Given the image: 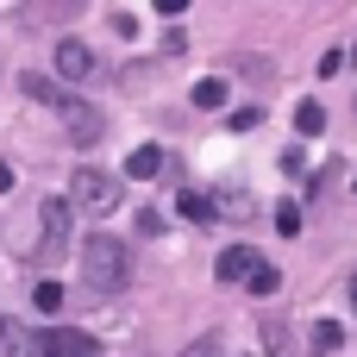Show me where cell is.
<instances>
[{"mask_svg": "<svg viewBox=\"0 0 357 357\" xmlns=\"http://www.w3.org/2000/svg\"><path fill=\"white\" fill-rule=\"evenodd\" d=\"M6 188H13V163H0V195H6Z\"/></svg>", "mask_w": 357, "mask_h": 357, "instance_id": "d6986e66", "label": "cell"}, {"mask_svg": "<svg viewBox=\"0 0 357 357\" xmlns=\"http://www.w3.org/2000/svg\"><path fill=\"white\" fill-rule=\"evenodd\" d=\"M264 270H270V264H264L251 245H226V251H220V264H213V276H220V282H232V289H251Z\"/></svg>", "mask_w": 357, "mask_h": 357, "instance_id": "277c9868", "label": "cell"}, {"mask_svg": "<svg viewBox=\"0 0 357 357\" xmlns=\"http://www.w3.org/2000/svg\"><path fill=\"white\" fill-rule=\"evenodd\" d=\"M31 357H100V339L69 333V326H50V333H38V351Z\"/></svg>", "mask_w": 357, "mask_h": 357, "instance_id": "5b68a950", "label": "cell"}, {"mask_svg": "<svg viewBox=\"0 0 357 357\" xmlns=\"http://www.w3.org/2000/svg\"><path fill=\"white\" fill-rule=\"evenodd\" d=\"M195 107H226V82H220V75L195 82Z\"/></svg>", "mask_w": 357, "mask_h": 357, "instance_id": "7c38bea8", "label": "cell"}, {"mask_svg": "<svg viewBox=\"0 0 357 357\" xmlns=\"http://www.w3.org/2000/svg\"><path fill=\"white\" fill-rule=\"evenodd\" d=\"M257 119H264V113H257V107H238V113H232V132H251V126H257Z\"/></svg>", "mask_w": 357, "mask_h": 357, "instance_id": "ac0fdd59", "label": "cell"}, {"mask_svg": "<svg viewBox=\"0 0 357 357\" xmlns=\"http://www.w3.org/2000/svg\"><path fill=\"white\" fill-rule=\"evenodd\" d=\"M339 339H345V333H339V326H333V320H320V326H314V357L339 351Z\"/></svg>", "mask_w": 357, "mask_h": 357, "instance_id": "5bb4252c", "label": "cell"}, {"mask_svg": "<svg viewBox=\"0 0 357 357\" xmlns=\"http://www.w3.org/2000/svg\"><path fill=\"white\" fill-rule=\"evenodd\" d=\"M295 132H301V138L326 132V107H320V100H301V107H295Z\"/></svg>", "mask_w": 357, "mask_h": 357, "instance_id": "30bf717a", "label": "cell"}, {"mask_svg": "<svg viewBox=\"0 0 357 357\" xmlns=\"http://www.w3.org/2000/svg\"><path fill=\"white\" fill-rule=\"evenodd\" d=\"M69 207L88 213V220L113 213V207H119V176H113V169H94V163L75 169V176H69Z\"/></svg>", "mask_w": 357, "mask_h": 357, "instance_id": "7a4b0ae2", "label": "cell"}, {"mask_svg": "<svg viewBox=\"0 0 357 357\" xmlns=\"http://www.w3.org/2000/svg\"><path fill=\"white\" fill-rule=\"evenodd\" d=\"M38 264H56L63 251H69V201H44L38 207Z\"/></svg>", "mask_w": 357, "mask_h": 357, "instance_id": "3957f363", "label": "cell"}, {"mask_svg": "<svg viewBox=\"0 0 357 357\" xmlns=\"http://www.w3.org/2000/svg\"><path fill=\"white\" fill-rule=\"evenodd\" d=\"M351 307H357V276H351Z\"/></svg>", "mask_w": 357, "mask_h": 357, "instance_id": "ffe728a7", "label": "cell"}, {"mask_svg": "<svg viewBox=\"0 0 357 357\" xmlns=\"http://www.w3.org/2000/svg\"><path fill=\"white\" fill-rule=\"evenodd\" d=\"M157 169H163V151H157V144H138V151L126 157V176H132V182H151Z\"/></svg>", "mask_w": 357, "mask_h": 357, "instance_id": "9c48e42d", "label": "cell"}, {"mask_svg": "<svg viewBox=\"0 0 357 357\" xmlns=\"http://www.w3.org/2000/svg\"><path fill=\"white\" fill-rule=\"evenodd\" d=\"M31 351H38V339H31L19 320H6V314H0V357H31Z\"/></svg>", "mask_w": 357, "mask_h": 357, "instance_id": "ba28073f", "label": "cell"}, {"mask_svg": "<svg viewBox=\"0 0 357 357\" xmlns=\"http://www.w3.org/2000/svg\"><path fill=\"white\" fill-rule=\"evenodd\" d=\"M182 357H226V345H220L213 333H201V339H188V345H182Z\"/></svg>", "mask_w": 357, "mask_h": 357, "instance_id": "9a60e30c", "label": "cell"}, {"mask_svg": "<svg viewBox=\"0 0 357 357\" xmlns=\"http://www.w3.org/2000/svg\"><path fill=\"white\" fill-rule=\"evenodd\" d=\"M276 232H282V238H295V232H301V207H295V201H282V207H276Z\"/></svg>", "mask_w": 357, "mask_h": 357, "instance_id": "2e32d148", "label": "cell"}, {"mask_svg": "<svg viewBox=\"0 0 357 357\" xmlns=\"http://www.w3.org/2000/svg\"><path fill=\"white\" fill-rule=\"evenodd\" d=\"M56 113H63V126H69V138H75V144H94V138L107 132L100 107H88V100H69V94H63V107H56Z\"/></svg>", "mask_w": 357, "mask_h": 357, "instance_id": "8992f818", "label": "cell"}, {"mask_svg": "<svg viewBox=\"0 0 357 357\" xmlns=\"http://www.w3.org/2000/svg\"><path fill=\"white\" fill-rule=\"evenodd\" d=\"M276 289H282V270H276V264H270V270H264V276H257V282H251V295H276Z\"/></svg>", "mask_w": 357, "mask_h": 357, "instance_id": "e0dca14e", "label": "cell"}, {"mask_svg": "<svg viewBox=\"0 0 357 357\" xmlns=\"http://www.w3.org/2000/svg\"><path fill=\"white\" fill-rule=\"evenodd\" d=\"M56 75H63V82H88V75H94V50H88L82 38H63V44H56Z\"/></svg>", "mask_w": 357, "mask_h": 357, "instance_id": "52a82bcc", "label": "cell"}, {"mask_svg": "<svg viewBox=\"0 0 357 357\" xmlns=\"http://www.w3.org/2000/svg\"><path fill=\"white\" fill-rule=\"evenodd\" d=\"M176 207H182V220H195V226H207V220H213V201H207V195H188V188H182V195H176Z\"/></svg>", "mask_w": 357, "mask_h": 357, "instance_id": "8fae6325", "label": "cell"}, {"mask_svg": "<svg viewBox=\"0 0 357 357\" xmlns=\"http://www.w3.org/2000/svg\"><path fill=\"white\" fill-rule=\"evenodd\" d=\"M31 301H38V314H56L63 307V289L56 282H31Z\"/></svg>", "mask_w": 357, "mask_h": 357, "instance_id": "4fadbf2b", "label": "cell"}, {"mask_svg": "<svg viewBox=\"0 0 357 357\" xmlns=\"http://www.w3.org/2000/svg\"><path fill=\"white\" fill-rule=\"evenodd\" d=\"M82 276L94 295H119L132 282V251L113 238V232H88V251H82Z\"/></svg>", "mask_w": 357, "mask_h": 357, "instance_id": "6da1fadb", "label": "cell"}]
</instances>
